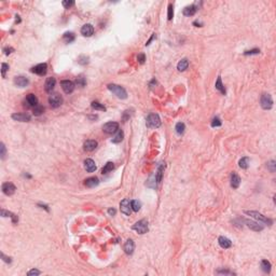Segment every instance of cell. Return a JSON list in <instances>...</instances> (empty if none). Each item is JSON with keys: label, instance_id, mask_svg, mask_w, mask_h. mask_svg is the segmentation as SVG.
<instances>
[{"label": "cell", "instance_id": "1", "mask_svg": "<svg viewBox=\"0 0 276 276\" xmlns=\"http://www.w3.org/2000/svg\"><path fill=\"white\" fill-rule=\"evenodd\" d=\"M108 90H109V91L112 93V94H114V95L117 96V97H119V98H121V99L127 98V93H126L125 89H124V88H122V86H120V85H118V84H109V85H108Z\"/></svg>", "mask_w": 276, "mask_h": 276}, {"label": "cell", "instance_id": "2", "mask_svg": "<svg viewBox=\"0 0 276 276\" xmlns=\"http://www.w3.org/2000/svg\"><path fill=\"white\" fill-rule=\"evenodd\" d=\"M146 125L149 128H156L160 127L161 125V119H160L159 114L156 113H150L146 119Z\"/></svg>", "mask_w": 276, "mask_h": 276}, {"label": "cell", "instance_id": "3", "mask_svg": "<svg viewBox=\"0 0 276 276\" xmlns=\"http://www.w3.org/2000/svg\"><path fill=\"white\" fill-rule=\"evenodd\" d=\"M245 214L246 215H248V216L252 217V218H255V219L259 220V221H261V222L263 223H266V224H269V226H271L273 223V221L271 219H269V218H266L265 216H263L262 214H260V212H254V210H247V212H245Z\"/></svg>", "mask_w": 276, "mask_h": 276}, {"label": "cell", "instance_id": "4", "mask_svg": "<svg viewBox=\"0 0 276 276\" xmlns=\"http://www.w3.org/2000/svg\"><path fill=\"white\" fill-rule=\"evenodd\" d=\"M132 229L133 230H135L137 233L139 234H145L148 232V221L145 219L140 220V221H138V222H136L132 227Z\"/></svg>", "mask_w": 276, "mask_h": 276}, {"label": "cell", "instance_id": "5", "mask_svg": "<svg viewBox=\"0 0 276 276\" xmlns=\"http://www.w3.org/2000/svg\"><path fill=\"white\" fill-rule=\"evenodd\" d=\"M49 104L52 108H58L63 104V97L57 93L51 94L49 97Z\"/></svg>", "mask_w": 276, "mask_h": 276}, {"label": "cell", "instance_id": "6", "mask_svg": "<svg viewBox=\"0 0 276 276\" xmlns=\"http://www.w3.org/2000/svg\"><path fill=\"white\" fill-rule=\"evenodd\" d=\"M260 103H261V107L263 108V109H265V110L271 109V108L273 107L272 96L270 95V94H263V95L261 96V100H260Z\"/></svg>", "mask_w": 276, "mask_h": 276}, {"label": "cell", "instance_id": "7", "mask_svg": "<svg viewBox=\"0 0 276 276\" xmlns=\"http://www.w3.org/2000/svg\"><path fill=\"white\" fill-rule=\"evenodd\" d=\"M120 209H121V212H123L124 215H126V216H131L132 214V205H131V202H130V200L128 198H124L123 201L120 203Z\"/></svg>", "mask_w": 276, "mask_h": 276}, {"label": "cell", "instance_id": "8", "mask_svg": "<svg viewBox=\"0 0 276 276\" xmlns=\"http://www.w3.org/2000/svg\"><path fill=\"white\" fill-rule=\"evenodd\" d=\"M103 131L106 134H113L119 131V124L117 122H108L103 126Z\"/></svg>", "mask_w": 276, "mask_h": 276}, {"label": "cell", "instance_id": "9", "mask_svg": "<svg viewBox=\"0 0 276 276\" xmlns=\"http://www.w3.org/2000/svg\"><path fill=\"white\" fill-rule=\"evenodd\" d=\"M38 104V98L36 97L35 94H28L26 96V99H25V106H27L28 108H35Z\"/></svg>", "mask_w": 276, "mask_h": 276}, {"label": "cell", "instance_id": "10", "mask_svg": "<svg viewBox=\"0 0 276 276\" xmlns=\"http://www.w3.org/2000/svg\"><path fill=\"white\" fill-rule=\"evenodd\" d=\"M60 85H62V89L64 90V92L66 94H70V93L74 92V83L70 80H63L60 82Z\"/></svg>", "mask_w": 276, "mask_h": 276}, {"label": "cell", "instance_id": "11", "mask_svg": "<svg viewBox=\"0 0 276 276\" xmlns=\"http://www.w3.org/2000/svg\"><path fill=\"white\" fill-rule=\"evenodd\" d=\"M48 71V65L46 63H42V64H38L37 66L32 68V72L36 74H39V76H44Z\"/></svg>", "mask_w": 276, "mask_h": 276}, {"label": "cell", "instance_id": "12", "mask_svg": "<svg viewBox=\"0 0 276 276\" xmlns=\"http://www.w3.org/2000/svg\"><path fill=\"white\" fill-rule=\"evenodd\" d=\"M15 190L16 188L12 182H4L2 184V192L6 195H13L15 193Z\"/></svg>", "mask_w": 276, "mask_h": 276}, {"label": "cell", "instance_id": "13", "mask_svg": "<svg viewBox=\"0 0 276 276\" xmlns=\"http://www.w3.org/2000/svg\"><path fill=\"white\" fill-rule=\"evenodd\" d=\"M245 223H246V226H247L249 229H251L252 231H256V232H260V231H262L264 229V227H263L262 224H259L258 222L252 221V220L246 219L245 220Z\"/></svg>", "mask_w": 276, "mask_h": 276}, {"label": "cell", "instance_id": "14", "mask_svg": "<svg viewBox=\"0 0 276 276\" xmlns=\"http://www.w3.org/2000/svg\"><path fill=\"white\" fill-rule=\"evenodd\" d=\"M55 84H56V80L55 78L51 77V78H48L46 81V84H44V89H46V92L48 93H52V91L55 88Z\"/></svg>", "mask_w": 276, "mask_h": 276}, {"label": "cell", "instance_id": "15", "mask_svg": "<svg viewBox=\"0 0 276 276\" xmlns=\"http://www.w3.org/2000/svg\"><path fill=\"white\" fill-rule=\"evenodd\" d=\"M11 117L13 120L18 121V122H29L30 121V116L27 113H13Z\"/></svg>", "mask_w": 276, "mask_h": 276}, {"label": "cell", "instance_id": "16", "mask_svg": "<svg viewBox=\"0 0 276 276\" xmlns=\"http://www.w3.org/2000/svg\"><path fill=\"white\" fill-rule=\"evenodd\" d=\"M124 251L126 255H132L135 250V244L133 240H127L124 244Z\"/></svg>", "mask_w": 276, "mask_h": 276}, {"label": "cell", "instance_id": "17", "mask_svg": "<svg viewBox=\"0 0 276 276\" xmlns=\"http://www.w3.org/2000/svg\"><path fill=\"white\" fill-rule=\"evenodd\" d=\"M94 32V27L91 24H85L82 26L81 28V34L84 37H91Z\"/></svg>", "mask_w": 276, "mask_h": 276}, {"label": "cell", "instance_id": "18", "mask_svg": "<svg viewBox=\"0 0 276 276\" xmlns=\"http://www.w3.org/2000/svg\"><path fill=\"white\" fill-rule=\"evenodd\" d=\"M14 83L15 85H18V88H25L27 86L29 83V80L26 77H23V76H20V77H16L14 79Z\"/></svg>", "mask_w": 276, "mask_h": 276}, {"label": "cell", "instance_id": "19", "mask_svg": "<svg viewBox=\"0 0 276 276\" xmlns=\"http://www.w3.org/2000/svg\"><path fill=\"white\" fill-rule=\"evenodd\" d=\"M84 150L85 151H89V152H91V151H94L96 148H97V142L96 140H93V139H89V140H86V142H84Z\"/></svg>", "mask_w": 276, "mask_h": 276}, {"label": "cell", "instance_id": "20", "mask_svg": "<svg viewBox=\"0 0 276 276\" xmlns=\"http://www.w3.org/2000/svg\"><path fill=\"white\" fill-rule=\"evenodd\" d=\"M84 168L86 170V172H89V173H93V172H95V170H96L95 162H94L92 159H86L84 161Z\"/></svg>", "mask_w": 276, "mask_h": 276}, {"label": "cell", "instance_id": "21", "mask_svg": "<svg viewBox=\"0 0 276 276\" xmlns=\"http://www.w3.org/2000/svg\"><path fill=\"white\" fill-rule=\"evenodd\" d=\"M218 243H219L220 247L223 248V249H228V248H230L232 246V242L224 236H220L218 238Z\"/></svg>", "mask_w": 276, "mask_h": 276}, {"label": "cell", "instance_id": "22", "mask_svg": "<svg viewBox=\"0 0 276 276\" xmlns=\"http://www.w3.org/2000/svg\"><path fill=\"white\" fill-rule=\"evenodd\" d=\"M240 184H241V178L237 175L236 173H232L231 174V187L234 188V189H237L240 187Z\"/></svg>", "mask_w": 276, "mask_h": 276}, {"label": "cell", "instance_id": "23", "mask_svg": "<svg viewBox=\"0 0 276 276\" xmlns=\"http://www.w3.org/2000/svg\"><path fill=\"white\" fill-rule=\"evenodd\" d=\"M84 184H85V187H88V188L97 187L99 184V179L97 177H90L85 180Z\"/></svg>", "mask_w": 276, "mask_h": 276}, {"label": "cell", "instance_id": "24", "mask_svg": "<svg viewBox=\"0 0 276 276\" xmlns=\"http://www.w3.org/2000/svg\"><path fill=\"white\" fill-rule=\"evenodd\" d=\"M196 7H195L194 4H192V6H189V7H186L184 9V15H186V16H192V15H194L195 13H196Z\"/></svg>", "mask_w": 276, "mask_h": 276}, {"label": "cell", "instance_id": "25", "mask_svg": "<svg viewBox=\"0 0 276 276\" xmlns=\"http://www.w3.org/2000/svg\"><path fill=\"white\" fill-rule=\"evenodd\" d=\"M188 67H189V62H188L187 58L181 60L180 62L178 63V65H177V69L179 71H184Z\"/></svg>", "mask_w": 276, "mask_h": 276}, {"label": "cell", "instance_id": "26", "mask_svg": "<svg viewBox=\"0 0 276 276\" xmlns=\"http://www.w3.org/2000/svg\"><path fill=\"white\" fill-rule=\"evenodd\" d=\"M123 137H124V133L121 131V130H119L118 133L116 134V136L111 139V142H113V144H119V142H121L123 140Z\"/></svg>", "mask_w": 276, "mask_h": 276}, {"label": "cell", "instance_id": "27", "mask_svg": "<svg viewBox=\"0 0 276 276\" xmlns=\"http://www.w3.org/2000/svg\"><path fill=\"white\" fill-rule=\"evenodd\" d=\"M215 86H216V89L218 90V91H220V92L222 93V94H226V89H224V86H223V84H222V80H221V77H218V79H217V81H216V84H215Z\"/></svg>", "mask_w": 276, "mask_h": 276}, {"label": "cell", "instance_id": "28", "mask_svg": "<svg viewBox=\"0 0 276 276\" xmlns=\"http://www.w3.org/2000/svg\"><path fill=\"white\" fill-rule=\"evenodd\" d=\"M175 130H176V133L178 135H182L184 133V130H186V125L182 122H178L175 126Z\"/></svg>", "mask_w": 276, "mask_h": 276}, {"label": "cell", "instance_id": "29", "mask_svg": "<svg viewBox=\"0 0 276 276\" xmlns=\"http://www.w3.org/2000/svg\"><path fill=\"white\" fill-rule=\"evenodd\" d=\"M63 39L66 43H71L74 40V32H65L64 36H63Z\"/></svg>", "mask_w": 276, "mask_h": 276}, {"label": "cell", "instance_id": "30", "mask_svg": "<svg viewBox=\"0 0 276 276\" xmlns=\"http://www.w3.org/2000/svg\"><path fill=\"white\" fill-rule=\"evenodd\" d=\"M76 84L78 85V86H81V88L85 86V84H86V80H85L83 74H80V76H78V77L76 78Z\"/></svg>", "mask_w": 276, "mask_h": 276}, {"label": "cell", "instance_id": "31", "mask_svg": "<svg viewBox=\"0 0 276 276\" xmlns=\"http://www.w3.org/2000/svg\"><path fill=\"white\" fill-rule=\"evenodd\" d=\"M114 168V165L112 162H108L105 164V166L103 167V170H102V173L103 174H108L109 172H111V170Z\"/></svg>", "mask_w": 276, "mask_h": 276}, {"label": "cell", "instance_id": "32", "mask_svg": "<svg viewBox=\"0 0 276 276\" xmlns=\"http://www.w3.org/2000/svg\"><path fill=\"white\" fill-rule=\"evenodd\" d=\"M240 167L241 168H243V170H246V168H248V166H249V159H248L247 156H245V158H242L241 160H240Z\"/></svg>", "mask_w": 276, "mask_h": 276}, {"label": "cell", "instance_id": "33", "mask_svg": "<svg viewBox=\"0 0 276 276\" xmlns=\"http://www.w3.org/2000/svg\"><path fill=\"white\" fill-rule=\"evenodd\" d=\"M261 268L265 273H269L271 271V263L268 260H262L261 261Z\"/></svg>", "mask_w": 276, "mask_h": 276}, {"label": "cell", "instance_id": "34", "mask_svg": "<svg viewBox=\"0 0 276 276\" xmlns=\"http://www.w3.org/2000/svg\"><path fill=\"white\" fill-rule=\"evenodd\" d=\"M92 108L95 110H99V111H106V107L103 106L100 103H98V102H93L92 103Z\"/></svg>", "mask_w": 276, "mask_h": 276}, {"label": "cell", "instance_id": "35", "mask_svg": "<svg viewBox=\"0 0 276 276\" xmlns=\"http://www.w3.org/2000/svg\"><path fill=\"white\" fill-rule=\"evenodd\" d=\"M43 111H44V108H43L41 105H37L35 108H32V113H34V116H40V114H42Z\"/></svg>", "mask_w": 276, "mask_h": 276}, {"label": "cell", "instance_id": "36", "mask_svg": "<svg viewBox=\"0 0 276 276\" xmlns=\"http://www.w3.org/2000/svg\"><path fill=\"white\" fill-rule=\"evenodd\" d=\"M163 165H160L159 167H158V170H156V179L158 182H161V180H162V175H163Z\"/></svg>", "mask_w": 276, "mask_h": 276}, {"label": "cell", "instance_id": "37", "mask_svg": "<svg viewBox=\"0 0 276 276\" xmlns=\"http://www.w3.org/2000/svg\"><path fill=\"white\" fill-rule=\"evenodd\" d=\"M131 205H132V209H133L134 212H138V210L140 209V207H142V203L139 202V201H137V200H134V201L131 202Z\"/></svg>", "mask_w": 276, "mask_h": 276}, {"label": "cell", "instance_id": "38", "mask_svg": "<svg viewBox=\"0 0 276 276\" xmlns=\"http://www.w3.org/2000/svg\"><path fill=\"white\" fill-rule=\"evenodd\" d=\"M90 62V58L89 56H86V55H81V56H79L78 58V63L80 65H86L89 64Z\"/></svg>", "mask_w": 276, "mask_h": 276}, {"label": "cell", "instance_id": "39", "mask_svg": "<svg viewBox=\"0 0 276 276\" xmlns=\"http://www.w3.org/2000/svg\"><path fill=\"white\" fill-rule=\"evenodd\" d=\"M174 18V8H173V4H168V12H167V18L168 20H173Z\"/></svg>", "mask_w": 276, "mask_h": 276}, {"label": "cell", "instance_id": "40", "mask_svg": "<svg viewBox=\"0 0 276 276\" xmlns=\"http://www.w3.org/2000/svg\"><path fill=\"white\" fill-rule=\"evenodd\" d=\"M9 70V65L6 64V63H2L1 65V74H2V77L6 78V72Z\"/></svg>", "mask_w": 276, "mask_h": 276}, {"label": "cell", "instance_id": "41", "mask_svg": "<svg viewBox=\"0 0 276 276\" xmlns=\"http://www.w3.org/2000/svg\"><path fill=\"white\" fill-rule=\"evenodd\" d=\"M275 167H276L275 161H270V162L268 163V168H269L270 172L274 173V172H275V170H276Z\"/></svg>", "mask_w": 276, "mask_h": 276}, {"label": "cell", "instance_id": "42", "mask_svg": "<svg viewBox=\"0 0 276 276\" xmlns=\"http://www.w3.org/2000/svg\"><path fill=\"white\" fill-rule=\"evenodd\" d=\"M221 125V121H220L219 118H215L212 122V127H216V126H220Z\"/></svg>", "mask_w": 276, "mask_h": 276}, {"label": "cell", "instance_id": "43", "mask_svg": "<svg viewBox=\"0 0 276 276\" xmlns=\"http://www.w3.org/2000/svg\"><path fill=\"white\" fill-rule=\"evenodd\" d=\"M260 53V50L258 49H254V50H250V51H245L244 54L245 55H252V54H259Z\"/></svg>", "mask_w": 276, "mask_h": 276}, {"label": "cell", "instance_id": "44", "mask_svg": "<svg viewBox=\"0 0 276 276\" xmlns=\"http://www.w3.org/2000/svg\"><path fill=\"white\" fill-rule=\"evenodd\" d=\"M63 6H64L66 9H69L70 7L74 6V1H63Z\"/></svg>", "mask_w": 276, "mask_h": 276}, {"label": "cell", "instance_id": "45", "mask_svg": "<svg viewBox=\"0 0 276 276\" xmlns=\"http://www.w3.org/2000/svg\"><path fill=\"white\" fill-rule=\"evenodd\" d=\"M13 215H14V214H12V212H7V210H4V209L1 210V216L2 217H11V218H12Z\"/></svg>", "mask_w": 276, "mask_h": 276}, {"label": "cell", "instance_id": "46", "mask_svg": "<svg viewBox=\"0 0 276 276\" xmlns=\"http://www.w3.org/2000/svg\"><path fill=\"white\" fill-rule=\"evenodd\" d=\"M0 149H1V153H0V156H1V158H2V159H4V156H6V147H4V142H1V145H0Z\"/></svg>", "mask_w": 276, "mask_h": 276}, {"label": "cell", "instance_id": "47", "mask_svg": "<svg viewBox=\"0 0 276 276\" xmlns=\"http://www.w3.org/2000/svg\"><path fill=\"white\" fill-rule=\"evenodd\" d=\"M29 276H32V275H40L41 274V272H40L39 270H36V269H32V271H29L28 273H27Z\"/></svg>", "mask_w": 276, "mask_h": 276}, {"label": "cell", "instance_id": "48", "mask_svg": "<svg viewBox=\"0 0 276 276\" xmlns=\"http://www.w3.org/2000/svg\"><path fill=\"white\" fill-rule=\"evenodd\" d=\"M137 60H138V62L140 63V64H144L145 63V60H146V56H145V54H139L137 56Z\"/></svg>", "mask_w": 276, "mask_h": 276}, {"label": "cell", "instance_id": "49", "mask_svg": "<svg viewBox=\"0 0 276 276\" xmlns=\"http://www.w3.org/2000/svg\"><path fill=\"white\" fill-rule=\"evenodd\" d=\"M4 51V53H6V55H9V54H11L14 51V49H13V48H6Z\"/></svg>", "mask_w": 276, "mask_h": 276}, {"label": "cell", "instance_id": "50", "mask_svg": "<svg viewBox=\"0 0 276 276\" xmlns=\"http://www.w3.org/2000/svg\"><path fill=\"white\" fill-rule=\"evenodd\" d=\"M116 212H117V210L114 208H109L108 209V214H109L110 216H114L116 215Z\"/></svg>", "mask_w": 276, "mask_h": 276}, {"label": "cell", "instance_id": "51", "mask_svg": "<svg viewBox=\"0 0 276 276\" xmlns=\"http://www.w3.org/2000/svg\"><path fill=\"white\" fill-rule=\"evenodd\" d=\"M1 258L4 259V261L9 262V263H11V261H12V260H11V258H8V257H6V256H4V254H1Z\"/></svg>", "mask_w": 276, "mask_h": 276}, {"label": "cell", "instance_id": "52", "mask_svg": "<svg viewBox=\"0 0 276 276\" xmlns=\"http://www.w3.org/2000/svg\"><path fill=\"white\" fill-rule=\"evenodd\" d=\"M217 273H219V274H233L232 272H230V271H227V270H223V271H218Z\"/></svg>", "mask_w": 276, "mask_h": 276}, {"label": "cell", "instance_id": "53", "mask_svg": "<svg viewBox=\"0 0 276 276\" xmlns=\"http://www.w3.org/2000/svg\"><path fill=\"white\" fill-rule=\"evenodd\" d=\"M154 37H156V34H152V37H151V38H150V39H149L148 41H147V43H146V46H149V44H150V42L152 41L153 38H154Z\"/></svg>", "mask_w": 276, "mask_h": 276}]
</instances>
